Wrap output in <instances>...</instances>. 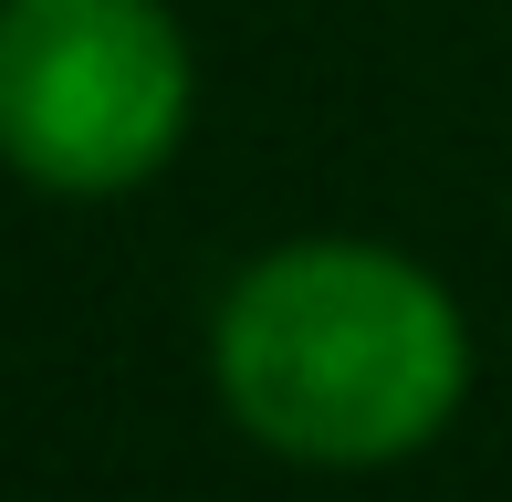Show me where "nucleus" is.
<instances>
[{"mask_svg":"<svg viewBox=\"0 0 512 502\" xmlns=\"http://www.w3.org/2000/svg\"><path fill=\"white\" fill-rule=\"evenodd\" d=\"M209 367L262 450L314 471H377L450 429L471 387V335L408 251L283 241L220 293Z\"/></svg>","mask_w":512,"mask_h":502,"instance_id":"f257e3e1","label":"nucleus"},{"mask_svg":"<svg viewBox=\"0 0 512 502\" xmlns=\"http://www.w3.org/2000/svg\"><path fill=\"white\" fill-rule=\"evenodd\" d=\"M189 136L168 0H0V157L53 199H115Z\"/></svg>","mask_w":512,"mask_h":502,"instance_id":"f03ea898","label":"nucleus"}]
</instances>
